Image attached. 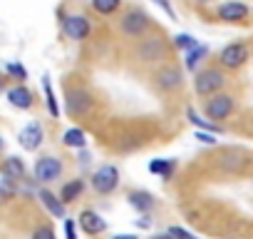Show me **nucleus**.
Returning <instances> with one entry per match:
<instances>
[{"instance_id":"1","label":"nucleus","mask_w":253,"mask_h":239,"mask_svg":"<svg viewBox=\"0 0 253 239\" xmlns=\"http://www.w3.org/2000/svg\"><path fill=\"white\" fill-rule=\"evenodd\" d=\"M149 28H152V20H149V15L142 13V10H126V13L119 18V30H122L126 38H142Z\"/></svg>"},{"instance_id":"2","label":"nucleus","mask_w":253,"mask_h":239,"mask_svg":"<svg viewBox=\"0 0 253 239\" xmlns=\"http://www.w3.org/2000/svg\"><path fill=\"white\" fill-rule=\"evenodd\" d=\"M226 85V77H223V72L221 70H216V67H209V70H201L196 77H194V87H196V92L199 95H213V92H218L221 87Z\"/></svg>"},{"instance_id":"3","label":"nucleus","mask_w":253,"mask_h":239,"mask_svg":"<svg viewBox=\"0 0 253 239\" xmlns=\"http://www.w3.org/2000/svg\"><path fill=\"white\" fill-rule=\"evenodd\" d=\"M119 184V170L114 165H104L92 175V189L97 194H112Z\"/></svg>"},{"instance_id":"4","label":"nucleus","mask_w":253,"mask_h":239,"mask_svg":"<svg viewBox=\"0 0 253 239\" xmlns=\"http://www.w3.org/2000/svg\"><path fill=\"white\" fill-rule=\"evenodd\" d=\"M248 60V45L246 43H231L218 53V65L226 70H236L241 65H246Z\"/></svg>"},{"instance_id":"5","label":"nucleus","mask_w":253,"mask_h":239,"mask_svg":"<svg viewBox=\"0 0 253 239\" xmlns=\"http://www.w3.org/2000/svg\"><path fill=\"white\" fill-rule=\"evenodd\" d=\"M233 107H236V102H233L231 95H216L213 92L204 110H206V117L211 120V122H221V120H226L233 112Z\"/></svg>"},{"instance_id":"6","label":"nucleus","mask_w":253,"mask_h":239,"mask_svg":"<svg viewBox=\"0 0 253 239\" xmlns=\"http://www.w3.org/2000/svg\"><path fill=\"white\" fill-rule=\"evenodd\" d=\"M92 107H94V97H92L89 90H84V87L70 90V95H67V112L72 117H82V115L92 112Z\"/></svg>"},{"instance_id":"7","label":"nucleus","mask_w":253,"mask_h":239,"mask_svg":"<svg viewBox=\"0 0 253 239\" xmlns=\"http://www.w3.org/2000/svg\"><path fill=\"white\" fill-rule=\"evenodd\" d=\"M216 15L223 23H246L251 10H248L246 3H241V0H226V3H221L216 8Z\"/></svg>"},{"instance_id":"8","label":"nucleus","mask_w":253,"mask_h":239,"mask_svg":"<svg viewBox=\"0 0 253 239\" xmlns=\"http://www.w3.org/2000/svg\"><path fill=\"white\" fill-rule=\"evenodd\" d=\"M60 23H62V30L70 40H84L92 33V25L84 15H62Z\"/></svg>"},{"instance_id":"9","label":"nucleus","mask_w":253,"mask_h":239,"mask_svg":"<svg viewBox=\"0 0 253 239\" xmlns=\"http://www.w3.org/2000/svg\"><path fill=\"white\" fill-rule=\"evenodd\" d=\"M62 160L60 157H42V160H38V165H35V179L38 182H42V184H47V182H55L60 175H62Z\"/></svg>"},{"instance_id":"10","label":"nucleus","mask_w":253,"mask_h":239,"mask_svg":"<svg viewBox=\"0 0 253 239\" xmlns=\"http://www.w3.org/2000/svg\"><path fill=\"white\" fill-rule=\"evenodd\" d=\"M42 140H45V130H42V125L38 122H28L23 130H20V135H18V142H20V147L23 150H28V152H35L40 145H42Z\"/></svg>"},{"instance_id":"11","label":"nucleus","mask_w":253,"mask_h":239,"mask_svg":"<svg viewBox=\"0 0 253 239\" xmlns=\"http://www.w3.org/2000/svg\"><path fill=\"white\" fill-rule=\"evenodd\" d=\"M164 53H167V45H164V40L162 38H144L142 40V45H139V58L144 60V62H157V60H162L164 58Z\"/></svg>"},{"instance_id":"12","label":"nucleus","mask_w":253,"mask_h":239,"mask_svg":"<svg viewBox=\"0 0 253 239\" xmlns=\"http://www.w3.org/2000/svg\"><path fill=\"white\" fill-rule=\"evenodd\" d=\"M154 82H157V87L171 92V90L181 87V72H179L176 67H171V65H169V67H162V70L154 75Z\"/></svg>"},{"instance_id":"13","label":"nucleus","mask_w":253,"mask_h":239,"mask_svg":"<svg viewBox=\"0 0 253 239\" xmlns=\"http://www.w3.org/2000/svg\"><path fill=\"white\" fill-rule=\"evenodd\" d=\"M77 222H80V227H82V229H84L89 237L102 234V232L107 229V222H104V219H102V217H99L94 209H84V212L80 214V219H77Z\"/></svg>"},{"instance_id":"14","label":"nucleus","mask_w":253,"mask_h":239,"mask_svg":"<svg viewBox=\"0 0 253 239\" xmlns=\"http://www.w3.org/2000/svg\"><path fill=\"white\" fill-rule=\"evenodd\" d=\"M33 92L25 87V85H15V87H10L8 90V102L13 105V107H18V110H30L33 107Z\"/></svg>"},{"instance_id":"15","label":"nucleus","mask_w":253,"mask_h":239,"mask_svg":"<svg viewBox=\"0 0 253 239\" xmlns=\"http://www.w3.org/2000/svg\"><path fill=\"white\" fill-rule=\"evenodd\" d=\"M38 197H40V202L45 204V209H47L52 217L65 219V204L60 202V197H55L50 189H40V192H38Z\"/></svg>"},{"instance_id":"16","label":"nucleus","mask_w":253,"mask_h":239,"mask_svg":"<svg viewBox=\"0 0 253 239\" xmlns=\"http://www.w3.org/2000/svg\"><path fill=\"white\" fill-rule=\"evenodd\" d=\"M0 172H3V177H5V179L18 182V179H23V177H25V165H23V160H20V157H8V160L3 162V167H0Z\"/></svg>"},{"instance_id":"17","label":"nucleus","mask_w":253,"mask_h":239,"mask_svg":"<svg viewBox=\"0 0 253 239\" xmlns=\"http://www.w3.org/2000/svg\"><path fill=\"white\" fill-rule=\"evenodd\" d=\"M186 117H189V122H191L194 127H199V130H204V132H213V135H221V132H223L221 125L211 122V120H204V117H201L199 112H194L191 107L186 110Z\"/></svg>"},{"instance_id":"18","label":"nucleus","mask_w":253,"mask_h":239,"mask_svg":"<svg viewBox=\"0 0 253 239\" xmlns=\"http://www.w3.org/2000/svg\"><path fill=\"white\" fill-rule=\"evenodd\" d=\"M62 145L65 147H72V150H82L87 145V135L82 127H70L65 135H62Z\"/></svg>"},{"instance_id":"19","label":"nucleus","mask_w":253,"mask_h":239,"mask_svg":"<svg viewBox=\"0 0 253 239\" xmlns=\"http://www.w3.org/2000/svg\"><path fill=\"white\" fill-rule=\"evenodd\" d=\"M82 189H84V182H82V179H70V182L62 187V192H60V202H62V204L75 202V199L82 194Z\"/></svg>"},{"instance_id":"20","label":"nucleus","mask_w":253,"mask_h":239,"mask_svg":"<svg viewBox=\"0 0 253 239\" xmlns=\"http://www.w3.org/2000/svg\"><path fill=\"white\" fill-rule=\"evenodd\" d=\"M129 204H132L137 212L147 214L149 209H154V197H152L149 192H132V194H129Z\"/></svg>"},{"instance_id":"21","label":"nucleus","mask_w":253,"mask_h":239,"mask_svg":"<svg viewBox=\"0 0 253 239\" xmlns=\"http://www.w3.org/2000/svg\"><path fill=\"white\" fill-rule=\"evenodd\" d=\"M174 170H176V160H152L149 162V172L159 175L162 179H169Z\"/></svg>"},{"instance_id":"22","label":"nucleus","mask_w":253,"mask_h":239,"mask_svg":"<svg viewBox=\"0 0 253 239\" xmlns=\"http://www.w3.org/2000/svg\"><path fill=\"white\" fill-rule=\"evenodd\" d=\"M206 55H209V48H206V45H201V43H196L191 50H186V62H184V65H186V70H191V72H194V67H196Z\"/></svg>"},{"instance_id":"23","label":"nucleus","mask_w":253,"mask_h":239,"mask_svg":"<svg viewBox=\"0 0 253 239\" xmlns=\"http://www.w3.org/2000/svg\"><path fill=\"white\" fill-rule=\"evenodd\" d=\"M42 90H45V102H47V112L57 120L60 117V107H57V100H55V92H52V82L47 75H42Z\"/></svg>"},{"instance_id":"24","label":"nucleus","mask_w":253,"mask_h":239,"mask_svg":"<svg viewBox=\"0 0 253 239\" xmlns=\"http://www.w3.org/2000/svg\"><path fill=\"white\" fill-rule=\"evenodd\" d=\"M122 0H92V8L99 13V15H112L114 10H119Z\"/></svg>"},{"instance_id":"25","label":"nucleus","mask_w":253,"mask_h":239,"mask_svg":"<svg viewBox=\"0 0 253 239\" xmlns=\"http://www.w3.org/2000/svg\"><path fill=\"white\" fill-rule=\"evenodd\" d=\"M196 43H199V40H196L194 35H186V33H181V35L174 38V48H179V50H191Z\"/></svg>"},{"instance_id":"26","label":"nucleus","mask_w":253,"mask_h":239,"mask_svg":"<svg viewBox=\"0 0 253 239\" xmlns=\"http://www.w3.org/2000/svg\"><path fill=\"white\" fill-rule=\"evenodd\" d=\"M13 194H15V182L3 177V182H0V202H8Z\"/></svg>"},{"instance_id":"27","label":"nucleus","mask_w":253,"mask_h":239,"mask_svg":"<svg viewBox=\"0 0 253 239\" xmlns=\"http://www.w3.org/2000/svg\"><path fill=\"white\" fill-rule=\"evenodd\" d=\"M5 70H8V75H13V77H18V80H28V70H25L20 62H8Z\"/></svg>"},{"instance_id":"28","label":"nucleus","mask_w":253,"mask_h":239,"mask_svg":"<svg viewBox=\"0 0 253 239\" xmlns=\"http://www.w3.org/2000/svg\"><path fill=\"white\" fill-rule=\"evenodd\" d=\"M33 239H57V237H55V229L45 224V227H38L33 232Z\"/></svg>"},{"instance_id":"29","label":"nucleus","mask_w":253,"mask_h":239,"mask_svg":"<svg viewBox=\"0 0 253 239\" xmlns=\"http://www.w3.org/2000/svg\"><path fill=\"white\" fill-rule=\"evenodd\" d=\"M167 234H171L174 239H199V237H194L191 232H186V229H181V227H169Z\"/></svg>"},{"instance_id":"30","label":"nucleus","mask_w":253,"mask_h":239,"mask_svg":"<svg viewBox=\"0 0 253 239\" xmlns=\"http://www.w3.org/2000/svg\"><path fill=\"white\" fill-rule=\"evenodd\" d=\"M65 239H77V227H75V219H65Z\"/></svg>"},{"instance_id":"31","label":"nucleus","mask_w":253,"mask_h":239,"mask_svg":"<svg viewBox=\"0 0 253 239\" xmlns=\"http://www.w3.org/2000/svg\"><path fill=\"white\" fill-rule=\"evenodd\" d=\"M196 140H199V142H204V145H216L213 132H204V130H199V132H196Z\"/></svg>"},{"instance_id":"32","label":"nucleus","mask_w":253,"mask_h":239,"mask_svg":"<svg viewBox=\"0 0 253 239\" xmlns=\"http://www.w3.org/2000/svg\"><path fill=\"white\" fill-rule=\"evenodd\" d=\"M137 224H139L142 229H149V227H152V222H149V217H142V219H139Z\"/></svg>"},{"instance_id":"33","label":"nucleus","mask_w":253,"mask_h":239,"mask_svg":"<svg viewBox=\"0 0 253 239\" xmlns=\"http://www.w3.org/2000/svg\"><path fill=\"white\" fill-rule=\"evenodd\" d=\"M112 239H139L137 234H114Z\"/></svg>"},{"instance_id":"34","label":"nucleus","mask_w":253,"mask_h":239,"mask_svg":"<svg viewBox=\"0 0 253 239\" xmlns=\"http://www.w3.org/2000/svg\"><path fill=\"white\" fill-rule=\"evenodd\" d=\"M80 162L87 165V162H89V155H87V152H80Z\"/></svg>"},{"instance_id":"35","label":"nucleus","mask_w":253,"mask_h":239,"mask_svg":"<svg viewBox=\"0 0 253 239\" xmlns=\"http://www.w3.org/2000/svg\"><path fill=\"white\" fill-rule=\"evenodd\" d=\"M152 239H174L171 234H157V237H152Z\"/></svg>"},{"instance_id":"36","label":"nucleus","mask_w":253,"mask_h":239,"mask_svg":"<svg viewBox=\"0 0 253 239\" xmlns=\"http://www.w3.org/2000/svg\"><path fill=\"white\" fill-rule=\"evenodd\" d=\"M194 3H199V5H206V3H213V0H194Z\"/></svg>"},{"instance_id":"37","label":"nucleus","mask_w":253,"mask_h":239,"mask_svg":"<svg viewBox=\"0 0 253 239\" xmlns=\"http://www.w3.org/2000/svg\"><path fill=\"white\" fill-rule=\"evenodd\" d=\"M5 147V142H3V137H0V150H3Z\"/></svg>"},{"instance_id":"38","label":"nucleus","mask_w":253,"mask_h":239,"mask_svg":"<svg viewBox=\"0 0 253 239\" xmlns=\"http://www.w3.org/2000/svg\"><path fill=\"white\" fill-rule=\"evenodd\" d=\"M0 90H3V80H0Z\"/></svg>"}]
</instances>
